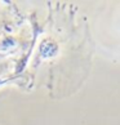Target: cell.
Masks as SVG:
<instances>
[{"instance_id": "1", "label": "cell", "mask_w": 120, "mask_h": 125, "mask_svg": "<svg viewBox=\"0 0 120 125\" xmlns=\"http://www.w3.org/2000/svg\"><path fill=\"white\" fill-rule=\"evenodd\" d=\"M22 39H23V36L16 34L0 36V50L1 52H9V50L21 47Z\"/></svg>"}, {"instance_id": "2", "label": "cell", "mask_w": 120, "mask_h": 125, "mask_svg": "<svg viewBox=\"0 0 120 125\" xmlns=\"http://www.w3.org/2000/svg\"><path fill=\"white\" fill-rule=\"evenodd\" d=\"M57 52H58V45L56 44V41H53L52 39H45L44 41H41L39 47L38 57L39 59L52 58L57 54Z\"/></svg>"}]
</instances>
